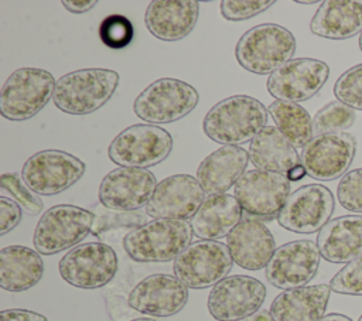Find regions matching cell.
I'll return each mask as SVG.
<instances>
[{
  "instance_id": "1",
  "label": "cell",
  "mask_w": 362,
  "mask_h": 321,
  "mask_svg": "<svg viewBox=\"0 0 362 321\" xmlns=\"http://www.w3.org/2000/svg\"><path fill=\"white\" fill-rule=\"evenodd\" d=\"M267 122V109L256 98L233 95L215 103L202 120L204 133L222 146L252 141Z\"/></svg>"
},
{
  "instance_id": "2",
  "label": "cell",
  "mask_w": 362,
  "mask_h": 321,
  "mask_svg": "<svg viewBox=\"0 0 362 321\" xmlns=\"http://www.w3.org/2000/svg\"><path fill=\"white\" fill-rule=\"evenodd\" d=\"M188 221L153 219L132 229L123 239L127 256L140 263H163L175 260L192 240Z\"/></svg>"
},
{
  "instance_id": "3",
  "label": "cell",
  "mask_w": 362,
  "mask_h": 321,
  "mask_svg": "<svg viewBox=\"0 0 362 321\" xmlns=\"http://www.w3.org/2000/svg\"><path fill=\"white\" fill-rule=\"evenodd\" d=\"M119 74L106 68H85L62 75L52 95L54 105L68 115H89L113 96Z\"/></svg>"
},
{
  "instance_id": "4",
  "label": "cell",
  "mask_w": 362,
  "mask_h": 321,
  "mask_svg": "<svg viewBox=\"0 0 362 321\" xmlns=\"http://www.w3.org/2000/svg\"><path fill=\"white\" fill-rule=\"evenodd\" d=\"M294 52V35L283 25L272 23L252 27L235 47L238 64L256 75L273 74L291 61Z\"/></svg>"
},
{
  "instance_id": "5",
  "label": "cell",
  "mask_w": 362,
  "mask_h": 321,
  "mask_svg": "<svg viewBox=\"0 0 362 321\" xmlns=\"http://www.w3.org/2000/svg\"><path fill=\"white\" fill-rule=\"evenodd\" d=\"M57 81L42 68L24 66L8 75L0 91V113L11 122L34 117L52 99Z\"/></svg>"
},
{
  "instance_id": "6",
  "label": "cell",
  "mask_w": 362,
  "mask_h": 321,
  "mask_svg": "<svg viewBox=\"0 0 362 321\" xmlns=\"http://www.w3.org/2000/svg\"><path fill=\"white\" fill-rule=\"evenodd\" d=\"M95 214L89 209L59 204L48 208L37 222L33 243L40 255H55L81 245L92 233Z\"/></svg>"
},
{
  "instance_id": "7",
  "label": "cell",
  "mask_w": 362,
  "mask_h": 321,
  "mask_svg": "<svg viewBox=\"0 0 362 321\" xmlns=\"http://www.w3.org/2000/svg\"><path fill=\"white\" fill-rule=\"evenodd\" d=\"M199 95L189 83L175 78H160L143 89L133 102V112L147 124L181 120L198 105Z\"/></svg>"
},
{
  "instance_id": "8",
  "label": "cell",
  "mask_w": 362,
  "mask_h": 321,
  "mask_svg": "<svg viewBox=\"0 0 362 321\" xmlns=\"http://www.w3.org/2000/svg\"><path fill=\"white\" fill-rule=\"evenodd\" d=\"M173 150L171 134L154 124H132L109 144L110 161L127 168H148L164 161Z\"/></svg>"
},
{
  "instance_id": "9",
  "label": "cell",
  "mask_w": 362,
  "mask_h": 321,
  "mask_svg": "<svg viewBox=\"0 0 362 321\" xmlns=\"http://www.w3.org/2000/svg\"><path fill=\"white\" fill-rule=\"evenodd\" d=\"M85 174V163L62 150H41L30 156L21 178L37 195H57L71 188Z\"/></svg>"
},
{
  "instance_id": "10",
  "label": "cell",
  "mask_w": 362,
  "mask_h": 321,
  "mask_svg": "<svg viewBox=\"0 0 362 321\" xmlns=\"http://www.w3.org/2000/svg\"><path fill=\"white\" fill-rule=\"evenodd\" d=\"M232 256L225 243L218 240L192 242L173 263L175 277L188 288H208L228 277Z\"/></svg>"
},
{
  "instance_id": "11",
  "label": "cell",
  "mask_w": 362,
  "mask_h": 321,
  "mask_svg": "<svg viewBox=\"0 0 362 321\" xmlns=\"http://www.w3.org/2000/svg\"><path fill=\"white\" fill-rule=\"evenodd\" d=\"M58 272L74 287L100 288L113 280L117 272V256L106 243H81L61 257Z\"/></svg>"
},
{
  "instance_id": "12",
  "label": "cell",
  "mask_w": 362,
  "mask_h": 321,
  "mask_svg": "<svg viewBox=\"0 0 362 321\" xmlns=\"http://www.w3.org/2000/svg\"><path fill=\"white\" fill-rule=\"evenodd\" d=\"M290 195V181L286 174L249 170L233 187V197L243 212L252 219L277 218Z\"/></svg>"
},
{
  "instance_id": "13",
  "label": "cell",
  "mask_w": 362,
  "mask_h": 321,
  "mask_svg": "<svg viewBox=\"0 0 362 321\" xmlns=\"http://www.w3.org/2000/svg\"><path fill=\"white\" fill-rule=\"evenodd\" d=\"M334 208V195L325 185L305 184L288 195L277 222L290 232L308 235L320 232L329 222Z\"/></svg>"
},
{
  "instance_id": "14",
  "label": "cell",
  "mask_w": 362,
  "mask_h": 321,
  "mask_svg": "<svg viewBox=\"0 0 362 321\" xmlns=\"http://www.w3.org/2000/svg\"><path fill=\"white\" fill-rule=\"evenodd\" d=\"M266 298L264 284L246 274H233L212 287L208 311L218 321H239L255 315Z\"/></svg>"
},
{
  "instance_id": "15",
  "label": "cell",
  "mask_w": 362,
  "mask_h": 321,
  "mask_svg": "<svg viewBox=\"0 0 362 321\" xmlns=\"http://www.w3.org/2000/svg\"><path fill=\"white\" fill-rule=\"evenodd\" d=\"M320 259L318 246L313 240H291L274 250L264 267V276L272 286L280 290L304 287L317 274Z\"/></svg>"
},
{
  "instance_id": "16",
  "label": "cell",
  "mask_w": 362,
  "mask_h": 321,
  "mask_svg": "<svg viewBox=\"0 0 362 321\" xmlns=\"http://www.w3.org/2000/svg\"><path fill=\"white\" fill-rule=\"evenodd\" d=\"M356 154V139L351 133H329L313 137L301 151V164L317 181L342 178Z\"/></svg>"
},
{
  "instance_id": "17",
  "label": "cell",
  "mask_w": 362,
  "mask_h": 321,
  "mask_svg": "<svg viewBox=\"0 0 362 321\" xmlns=\"http://www.w3.org/2000/svg\"><path fill=\"white\" fill-rule=\"evenodd\" d=\"M157 184L154 174L147 168L119 167L102 178L98 198L100 205L110 211H139L148 204Z\"/></svg>"
},
{
  "instance_id": "18",
  "label": "cell",
  "mask_w": 362,
  "mask_h": 321,
  "mask_svg": "<svg viewBox=\"0 0 362 321\" xmlns=\"http://www.w3.org/2000/svg\"><path fill=\"white\" fill-rule=\"evenodd\" d=\"M329 76V66L314 58H296L269 75L267 92L276 100L304 102L320 92Z\"/></svg>"
},
{
  "instance_id": "19",
  "label": "cell",
  "mask_w": 362,
  "mask_h": 321,
  "mask_svg": "<svg viewBox=\"0 0 362 321\" xmlns=\"http://www.w3.org/2000/svg\"><path fill=\"white\" fill-rule=\"evenodd\" d=\"M204 194L197 178L189 174L165 177L146 205V215L154 219H191L205 199Z\"/></svg>"
},
{
  "instance_id": "20",
  "label": "cell",
  "mask_w": 362,
  "mask_h": 321,
  "mask_svg": "<svg viewBox=\"0 0 362 321\" xmlns=\"http://www.w3.org/2000/svg\"><path fill=\"white\" fill-rule=\"evenodd\" d=\"M188 301V287L175 276L156 273L140 280L129 293L132 310L151 315L170 317L180 313Z\"/></svg>"
},
{
  "instance_id": "21",
  "label": "cell",
  "mask_w": 362,
  "mask_h": 321,
  "mask_svg": "<svg viewBox=\"0 0 362 321\" xmlns=\"http://www.w3.org/2000/svg\"><path fill=\"white\" fill-rule=\"evenodd\" d=\"M232 260L242 269L260 270L272 259L276 243L270 229L259 219H242L226 236Z\"/></svg>"
},
{
  "instance_id": "22",
  "label": "cell",
  "mask_w": 362,
  "mask_h": 321,
  "mask_svg": "<svg viewBox=\"0 0 362 321\" xmlns=\"http://www.w3.org/2000/svg\"><path fill=\"white\" fill-rule=\"evenodd\" d=\"M199 4L195 0H153L144 14V24L156 38L174 42L185 38L195 27Z\"/></svg>"
},
{
  "instance_id": "23",
  "label": "cell",
  "mask_w": 362,
  "mask_h": 321,
  "mask_svg": "<svg viewBox=\"0 0 362 321\" xmlns=\"http://www.w3.org/2000/svg\"><path fill=\"white\" fill-rule=\"evenodd\" d=\"M249 153L240 146H222L208 154L197 168V181L206 195L225 194L246 173Z\"/></svg>"
},
{
  "instance_id": "24",
  "label": "cell",
  "mask_w": 362,
  "mask_h": 321,
  "mask_svg": "<svg viewBox=\"0 0 362 321\" xmlns=\"http://www.w3.org/2000/svg\"><path fill=\"white\" fill-rule=\"evenodd\" d=\"M317 246L329 263H349L362 256V215L331 219L318 232Z\"/></svg>"
},
{
  "instance_id": "25",
  "label": "cell",
  "mask_w": 362,
  "mask_h": 321,
  "mask_svg": "<svg viewBox=\"0 0 362 321\" xmlns=\"http://www.w3.org/2000/svg\"><path fill=\"white\" fill-rule=\"evenodd\" d=\"M243 209L229 194L206 195L189 223L194 235L201 240L225 238L242 221Z\"/></svg>"
},
{
  "instance_id": "26",
  "label": "cell",
  "mask_w": 362,
  "mask_h": 321,
  "mask_svg": "<svg viewBox=\"0 0 362 321\" xmlns=\"http://www.w3.org/2000/svg\"><path fill=\"white\" fill-rule=\"evenodd\" d=\"M331 291L329 284L284 290L272 301L270 314L274 321H318L325 314Z\"/></svg>"
},
{
  "instance_id": "27",
  "label": "cell",
  "mask_w": 362,
  "mask_h": 321,
  "mask_svg": "<svg viewBox=\"0 0 362 321\" xmlns=\"http://www.w3.org/2000/svg\"><path fill=\"white\" fill-rule=\"evenodd\" d=\"M310 30L328 40H346L362 33V0L321 1L311 18Z\"/></svg>"
},
{
  "instance_id": "28",
  "label": "cell",
  "mask_w": 362,
  "mask_h": 321,
  "mask_svg": "<svg viewBox=\"0 0 362 321\" xmlns=\"http://www.w3.org/2000/svg\"><path fill=\"white\" fill-rule=\"evenodd\" d=\"M44 274L41 255L23 245H10L0 250V286L11 293L34 287Z\"/></svg>"
},
{
  "instance_id": "29",
  "label": "cell",
  "mask_w": 362,
  "mask_h": 321,
  "mask_svg": "<svg viewBox=\"0 0 362 321\" xmlns=\"http://www.w3.org/2000/svg\"><path fill=\"white\" fill-rule=\"evenodd\" d=\"M249 160L262 171L287 174L301 164L296 147L276 126H266L249 144Z\"/></svg>"
},
{
  "instance_id": "30",
  "label": "cell",
  "mask_w": 362,
  "mask_h": 321,
  "mask_svg": "<svg viewBox=\"0 0 362 321\" xmlns=\"http://www.w3.org/2000/svg\"><path fill=\"white\" fill-rule=\"evenodd\" d=\"M267 112L280 133L296 148H303L313 139V119L298 103L274 100L269 105Z\"/></svg>"
},
{
  "instance_id": "31",
  "label": "cell",
  "mask_w": 362,
  "mask_h": 321,
  "mask_svg": "<svg viewBox=\"0 0 362 321\" xmlns=\"http://www.w3.org/2000/svg\"><path fill=\"white\" fill-rule=\"evenodd\" d=\"M356 120L352 107L339 100H332L322 106L313 117V137L329 133H344Z\"/></svg>"
},
{
  "instance_id": "32",
  "label": "cell",
  "mask_w": 362,
  "mask_h": 321,
  "mask_svg": "<svg viewBox=\"0 0 362 321\" xmlns=\"http://www.w3.org/2000/svg\"><path fill=\"white\" fill-rule=\"evenodd\" d=\"M99 38L107 48L123 49L133 41L134 27L126 16L110 14L99 25Z\"/></svg>"
},
{
  "instance_id": "33",
  "label": "cell",
  "mask_w": 362,
  "mask_h": 321,
  "mask_svg": "<svg viewBox=\"0 0 362 321\" xmlns=\"http://www.w3.org/2000/svg\"><path fill=\"white\" fill-rule=\"evenodd\" d=\"M337 100L354 110H362V64L346 69L334 85Z\"/></svg>"
},
{
  "instance_id": "34",
  "label": "cell",
  "mask_w": 362,
  "mask_h": 321,
  "mask_svg": "<svg viewBox=\"0 0 362 321\" xmlns=\"http://www.w3.org/2000/svg\"><path fill=\"white\" fill-rule=\"evenodd\" d=\"M0 181L3 189H6L28 215H38L44 209L42 201L25 185L21 175L16 173H4L1 174Z\"/></svg>"
},
{
  "instance_id": "35",
  "label": "cell",
  "mask_w": 362,
  "mask_h": 321,
  "mask_svg": "<svg viewBox=\"0 0 362 321\" xmlns=\"http://www.w3.org/2000/svg\"><path fill=\"white\" fill-rule=\"evenodd\" d=\"M100 212L95 214V222L92 226L93 235H102L106 230L116 228H132L136 229L144 223H147L146 215L130 211V212H117L110 209H99Z\"/></svg>"
},
{
  "instance_id": "36",
  "label": "cell",
  "mask_w": 362,
  "mask_h": 321,
  "mask_svg": "<svg viewBox=\"0 0 362 321\" xmlns=\"http://www.w3.org/2000/svg\"><path fill=\"white\" fill-rule=\"evenodd\" d=\"M337 198L346 211L362 214V168L351 170L341 178Z\"/></svg>"
},
{
  "instance_id": "37",
  "label": "cell",
  "mask_w": 362,
  "mask_h": 321,
  "mask_svg": "<svg viewBox=\"0 0 362 321\" xmlns=\"http://www.w3.org/2000/svg\"><path fill=\"white\" fill-rule=\"evenodd\" d=\"M332 291L346 296H362V256L346 263L329 281Z\"/></svg>"
},
{
  "instance_id": "38",
  "label": "cell",
  "mask_w": 362,
  "mask_h": 321,
  "mask_svg": "<svg viewBox=\"0 0 362 321\" xmlns=\"http://www.w3.org/2000/svg\"><path fill=\"white\" fill-rule=\"evenodd\" d=\"M273 4V0H222L221 14L229 21H240L266 11Z\"/></svg>"
},
{
  "instance_id": "39",
  "label": "cell",
  "mask_w": 362,
  "mask_h": 321,
  "mask_svg": "<svg viewBox=\"0 0 362 321\" xmlns=\"http://www.w3.org/2000/svg\"><path fill=\"white\" fill-rule=\"evenodd\" d=\"M21 206L6 197L0 198V235L13 230L21 221Z\"/></svg>"
},
{
  "instance_id": "40",
  "label": "cell",
  "mask_w": 362,
  "mask_h": 321,
  "mask_svg": "<svg viewBox=\"0 0 362 321\" xmlns=\"http://www.w3.org/2000/svg\"><path fill=\"white\" fill-rule=\"evenodd\" d=\"M0 321H48V318L42 314H38L30 310L11 308V310H3L0 313Z\"/></svg>"
},
{
  "instance_id": "41",
  "label": "cell",
  "mask_w": 362,
  "mask_h": 321,
  "mask_svg": "<svg viewBox=\"0 0 362 321\" xmlns=\"http://www.w3.org/2000/svg\"><path fill=\"white\" fill-rule=\"evenodd\" d=\"M61 3L65 7V10L74 14L86 13L96 6V0H62Z\"/></svg>"
},
{
  "instance_id": "42",
  "label": "cell",
  "mask_w": 362,
  "mask_h": 321,
  "mask_svg": "<svg viewBox=\"0 0 362 321\" xmlns=\"http://www.w3.org/2000/svg\"><path fill=\"white\" fill-rule=\"evenodd\" d=\"M305 174H307V173H305V168L303 167V164H300V165L291 168V170L286 174V177L288 178V181H300Z\"/></svg>"
},
{
  "instance_id": "43",
  "label": "cell",
  "mask_w": 362,
  "mask_h": 321,
  "mask_svg": "<svg viewBox=\"0 0 362 321\" xmlns=\"http://www.w3.org/2000/svg\"><path fill=\"white\" fill-rule=\"evenodd\" d=\"M249 321H274L270 311L267 310H259L255 315L249 318Z\"/></svg>"
},
{
  "instance_id": "44",
  "label": "cell",
  "mask_w": 362,
  "mask_h": 321,
  "mask_svg": "<svg viewBox=\"0 0 362 321\" xmlns=\"http://www.w3.org/2000/svg\"><path fill=\"white\" fill-rule=\"evenodd\" d=\"M318 321H352L349 317L344 315V314H338V313H332V314H327L324 315L321 320Z\"/></svg>"
},
{
  "instance_id": "45",
  "label": "cell",
  "mask_w": 362,
  "mask_h": 321,
  "mask_svg": "<svg viewBox=\"0 0 362 321\" xmlns=\"http://www.w3.org/2000/svg\"><path fill=\"white\" fill-rule=\"evenodd\" d=\"M130 321H157L154 318H148V317H140V318H133Z\"/></svg>"
},
{
  "instance_id": "46",
  "label": "cell",
  "mask_w": 362,
  "mask_h": 321,
  "mask_svg": "<svg viewBox=\"0 0 362 321\" xmlns=\"http://www.w3.org/2000/svg\"><path fill=\"white\" fill-rule=\"evenodd\" d=\"M297 3H298V4H317L315 0H311V1H310V0H305V1H304V0H298Z\"/></svg>"
},
{
  "instance_id": "47",
  "label": "cell",
  "mask_w": 362,
  "mask_h": 321,
  "mask_svg": "<svg viewBox=\"0 0 362 321\" xmlns=\"http://www.w3.org/2000/svg\"><path fill=\"white\" fill-rule=\"evenodd\" d=\"M359 48H361V51H362V33H361V35H359Z\"/></svg>"
},
{
  "instance_id": "48",
  "label": "cell",
  "mask_w": 362,
  "mask_h": 321,
  "mask_svg": "<svg viewBox=\"0 0 362 321\" xmlns=\"http://www.w3.org/2000/svg\"><path fill=\"white\" fill-rule=\"evenodd\" d=\"M358 321H362V315H361V317H359V320H358Z\"/></svg>"
}]
</instances>
